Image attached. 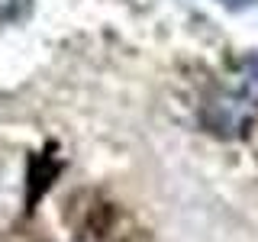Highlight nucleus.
<instances>
[{
	"label": "nucleus",
	"mask_w": 258,
	"mask_h": 242,
	"mask_svg": "<svg viewBox=\"0 0 258 242\" xmlns=\"http://www.w3.org/2000/svg\"><path fill=\"white\" fill-rule=\"evenodd\" d=\"M29 7V0H0V23H10L16 16H23Z\"/></svg>",
	"instance_id": "nucleus-1"
},
{
	"label": "nucleus",
	"mask_w": 258,
	"mask_h": 242,
	"mask_svg": "<svg viewBox=\"0 0 258 242\" xmlns=\"http://www.w3.org/2000/svg\"><path fill=\"white\" fill-rule=\"evenodd\" d=\"M220 4H226V7H232V10H242V7H252L255 0H220Z\"/></svg>",
	"instance_id": "nucleus-2"
}]
</instances>
